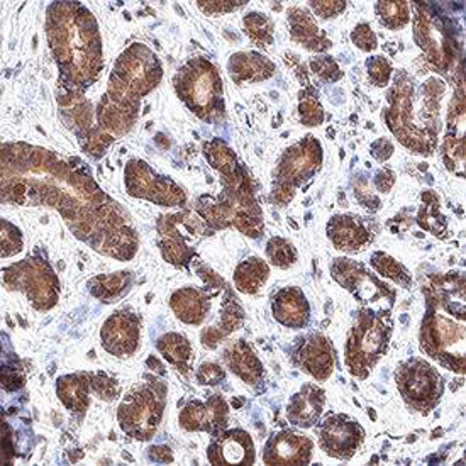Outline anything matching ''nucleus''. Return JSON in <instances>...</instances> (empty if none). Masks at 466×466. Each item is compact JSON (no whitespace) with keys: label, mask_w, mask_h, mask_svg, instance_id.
Returning a JSON list of instances; mask_svg holds the SVG:
<instances>
[{"label":"nucleus","mask_w":466,"mask_h":466,"mask_svg":"<svg viewBox=\"0 0 466 466\" xmlns=\"http://www.w3.org/2000/svg\"><path fill=\"white\" fill-rule=\"evenodd\" d=\"M294 358L295 363L316 380L326 381L331 377L334 370V350L326 336L309 334L304 339H300Z\"/></svg>","instance_id":"22"},{"label":"nucleus","mask_w":466,"mask_h":466,"mask_svg":"<svg viewBox=\"0 0 466 466\" xmlns=\"http://www.w3.org/2000/svg\"><path fill=\"white\" fill-rule=\"evenodd\" d=\"M204 155L209 161L210 167L221 173V177L236 172L241 167V163L236 158L233 149L221 139H214V141L206 143L204 145Z\"/></svg>","instance_id":"32"},{"label":"nucleus","mask_w":466,"mask_h":466,"mask_svg":"<svg viewBox=\"0 0 466 466\" xmlns=\"http://www.w3.org/2000/svg\"><path fill=\"white\" fill-rule=\"evenodd\" d=\"M147 367L149 369H157L155 370V373H158V375H163L165 373V367H163V363L158 361V358L157 356H149L147 361Z\"/></svg>","instance_id":"51"},{"label":"nucleus","mask_w":466,"mask_h":466,"mask_svg":"<svg viewBox=\"0 0 466 466\" xmlns=\"http://www.w3.org/2000/svg\"><path fill=\"white\" fill-rule=\"evenodd\" d=\"M377 228L369 219L355 214H338L328 222V238L339 251L356 253L373 241Z\"/></svg>","instance_id":"19"},{"label":"nucleus","mask_w":466,"mask_h":466,"mask_svg":"<svg viewBox=\"0 0 466 466\" xmlns=\"http://www.w3.org/2000/svg\"><path fill=\"white\" fill-rule=\"evenodd\" d=\"M133 273L131 271H117L109 275H98L88 282L90 294L97 297L104 302H111L114 299L121 297L124 292L129 290L133 285Z\"/></svg>","instance_id":"31"},{"label":"nucleus","mask_w":466,"mask_h":466,"mask_svg":"<svg viewBox=\"0 0 466 466\" xmlns=\"http://www.w3.org/2000/svg\"><path fill=\"white\" fill-rule=\"evenodd\" d=\"M163 76L158 56L151 49L135 43L119 55L109 76L107 92L97 104V126L114 139L133 129L141 97L160 84Z\"/></svg>","instance_id":"3"},{"label":"nucleus","mask_w":466,"mask_h":466,"mask_svg":"<svg viewBox=\"0 0 466 466\" xmlns=\"http://www.w3.org/2000/svg\"><path fill=\"white\" fill-rule=\"evenodd\" d=\"M309 4H310V9L322 19H332L343 14L346 9V2H329V0L320 2L319 0V2H309Z\"/></svg>","instance_id":"47"},{"label":"nucleus","mask_w":466,"mask_h":466,"mask_svg":"<svg viewBox=\"0 0 466 466\" xmlns=\"http://www.w3.org/2000/svg\"><path fill=\"white\" fill-rule=\"evenodd\" d=\"M370 151H371V157L375 160L387 161L392 157L393 145L390 141H387V139H379V141H375L371 145Z\"/></svg>","instance_id":"48"},{"label":"nucleus","mask_w":466,"mask_h":466,"mask_svg":"<svg viewBox=\"0 0 466 466\" xmlns=\"http://www.w3.org/2000/svg\"><path fill=\"white\" fill-rule=\"evenodd\" d=\"M314 442L312 440L295 432L280 431L273 434L265 444L263 463L265 465H309L312 460Z\"/></svg>","instance_id":"18"},{"label":"nucleus","mask_w":466,"mask_h":466,"mask_svg":"<svg viewBox=\"0 0 466 466\" xmlns=\"http://www.w3.org/2000/svg\"><path fill=\"white\" fill-rule=\"evenodd\" d=\"M2 283L7 290L23 292L35 309L45 312L56 306L60 282L45 258L27 257L2 270Z\"/></svg>","instance_id":"11"},{"label":"nucleus","mask_w":466,"mask_h":466,"mask_svg":"<svg viewBox=\"0 0 466 466\" xmlns=\"http://www.w3.org/2000/svg\"><path fill=\"white\" fill-rule=\"evenodd\" d=\"M124 182L129 196L145 198L163 208H182L187 204L184 188L170 177L155 172L147 161L131 160L126 165Z\"/></svg>","instance_id":"13"},{"label":"nucleus","mask_w":466,"mask_h":466,"mask_svg":"<svg viewBox=\"0 0 466 466\" xmlns=\"http://www.w3.org/2000/svg\"><path fill=\"white\" fill-rule=\"evenodd\" d=\"M221 182L219 196H204L197 200V214L212 231L236 228L249 238H258L263 233V212L243 165L236 172L224 175Z\"/></svg>","instance_id":"5"},{"label":"nucleus","mask_w":466,"mask_h":466,"mask_svg":"<svg viewBox=\"0 0 466 466\" xmlns=\"http://www.w3.org/2000/svg\"><path fill=\"white\" fill-rule=\"evenodd\" d=\"M245 4L248 2H234V0L221 2V0H218V2H197V7L208 15H219V14L233 13L236 9L243 7Z\"/></svg>","instance_id":"44"},{"label":"nucleus","mask_w":466,"mask_h":466,"mask_svg":"<svg viewBox=\"0 0 466 466\" xmlns=\"http://www.w3.org/2000/svg\"><path fill=\"white\" fill-rule=\"evenodd\" d=\"M428 312L422 320L420 348L442 367L465 373V279L453 271L422 287Z\"/></svg>","instance_id":"4"},{"label":"nucleus","mask_w":466,"mask_h":466,"mask_svg":"<svg viewBox=\"0 0 466 466\" xmlns=\"http://www.w3.org/2000/svg\"><path fill=\"white\" fill-rule=\"evenodd\" d=\"M49 49L58 65V88L84 94L97 82L104 60L94 14L80 2H53L46 9Z\"/></svg>","instance_id":"2"},{"label":"nucleus","mask_w":466,"mask_h":466,"mask_svg":"<svg viewBox=\"0 0 466 466\" xmlns=\"http://www.w3.org/2000/svg\"><path fill=\"white\" fill-rule=\"evenodd\" d=\"M167 407V385L155 375H145V381L126 393L117 409L121 430L139 441H147L158 430Z\"/></svg>","instance_id":"8"},{"label":"nucleus","mask_w":466,"mask_h":466,"mask_svg":"<svg viewBox=\"0 0 466 466\" xmlns=\"http://www.w3.org/2000/svg\"><path fill=\"white\" fill-rule=\"evenodd\" d=\"M243 25H245L246 35L251 39L253 45H257L259 48H268L273 43L275 25L267 14H246Z\"/></svg>","instance_id":"33"},{"label":"nucleus","mask_w":466,"mask_h":466,"mask_svg":"<svg viewBox=\"0 0 466 466\" xmlns=\"http://www.w3.org/2000/svg\"><path fill=\"white\" fill-rule=\"evenodd\" d=\"M141 339V318L131 309L114 312L100 331L102 348L109 355L127 358L135 355Z\"/></svg>","instance_id":"17"},{"label":"nucleus","mask_w":466,"mask_h":466,"mask_svg":"<svg viewBox=\"0 0 466 466\" xmlns=\"http://www.w3.org/2000/svg\"><path fill=\"white\" fill-rule=\"evenodd\" d=\"M326 404V392L312 383L304 385L287 405V419L299 428H312L318 424Z\"/></svg>","instance_id":"24"},{"label":"nucleus","mask_w":466,"mask_h":466,"mask_svg":"<svg viewBox=\"0 0 466 466\" xmlns=\"http://www.w3.org/2000/svg\"><path fill=\"white\" fill-rule=\"evenodd\" d=\"M320 165L322 147L314 136H307L295 143L294 147H289L273 173V202L279 206L289 204L294 198L297 188L319 172Z\"/></svg>","instance_id":"10"},{"label":"nucleus","mask_w":466,"mask_h":466,"mask_svg":"<svg viewBox=\"0 0 466 466\" xmlns=\"http://www.w3.org/2000/svg\"><path fill=\"white\" fill-rule=\"evenodd\" d=\"M157 229L161 255L175 267H188L196 257L197 245L214 233L194 210L163 214Z\"/></svg>","instance_id":"9"},{"label":"nucleus","mask_w":466,"mask_h":466,"mask_svg":"<svg viewBox=\"0 0 466 466\" xmlns=\"http://www.w3.org/2000/svg\"><path fill=\"white\" fill-rule=\"evenodd\" d=\"M287 14H289V27H290L292 41L316 53H324L331 48V39L322 29H319L312 14L307 9L290 7Z\"/></svg>","instance_id":"26"},{"label":"nucleus","mask_w":466,"mask_h":466,"mask_svg":"<svg viewBox=\"0 0 466 466\" xmlns=\"http://www.w3.org/2000/svg\"><path fill=\"white\" fill-rule=\"evenodd\" d=\"M86 167L45 147L2 145V202L56 209L75 238L92 249L121 261L135 258L139 238L129 214Z\"/></svg>","instance_id":"1"},{"label":"nucleus","mask_w":466,"mask_h":466,"mask_svg":"<svg viewBox=\"0 0 466 466\" xmlns=\"http://www.w3.org/2000/svg\"><path fill=\"white\" fill-rule=\"evenodd\" d=\"M208 460L210 465H253L255 444L246 431L219 432L208 448Z\"/></svg>","instance_id":"20"},{"label":"nucleus","mask_w":466,"mask_h":466,"mask_svg":"<svg viewBox=\"0 0 466 466\" xmlns=\"http://www.w3.org/2000/svg\"><path fill=\"white\" fill-rule=\"evenodd\" d=\"M351 41H353V45H355L356 48L361 49V51H373V49H377V36H375V33H373V29L370 27V25L367 23H361V25H356L355 29H353V33H351Z\"/></svg>","instance_id":"42"},{"label":"nucleus","mask_w":466,"mask_h":466,"mask_svg":"<svg viewBox=\"0 0 466 466\" xmlns=\"http://www.w3.org/2000/svg\"><path fill=\"white\" fill-rule=\"evenodd\" d=\"M370 80L375 86H387L392 76V63L385 56H371L367 60Z\"/></svg>","instance_id":"41"},{"label":"nucleus","mask_w":466,"mask_h":466,"mask_svg":"<svg viewBox=\"0 0 466 466\" xmlns=\"http://www.w3.org/2000/svg\"><path fill=\"white\" fill-rule=\"evenodd\" d=\"M160 355L178 371L187 375L192 370V360H194V350L190 341L177 332H168L161 336L157 343Z\"/></svg>","instance_id":"29"},{"label":"nucleus","mask_w":466,"mask_h":466,"mask_svg":"<svg viewBox=\"0 0 466 466\" xmlns=\"http://www.w3.org/2000/svg\"><path fill=\"white\" fill-rule=\"evenodd\" d=\"M318 436L324 453L344 461L351 460L365 441L363 428L344 414H331L324 419L318 428Z\"/></svg>","instance_id":"16"},{"label":"nucleus","mask_w":466,"mask_h":466,"mask_svg":"<svg viewBox=\"0 0 466 466\" xmlns=\"http://www.w3.org/2000/svg\"><path fill=\"white\" fill-rule=\"evenodd\" d=\"M422 209L419 212V226L431 233L441 234L446 229V219L440 212V197L434 192H422Z\"/></svg>","instance_id":"36"},{"label":"nucleus","mask_w":466,"mask_h":466,"mask_svg":"<svg viewBox=\"0 0 466 466\" xmlns=\"http://www.w3.org/2000/svg\"><path fill=\"white\" fill-rule=\"evenodd\" d=\"M310 66V72L314 75H318L322 82L326 84H331V82H338L343 72L339 70L338 63L332 60L331 56H318V58H312L309 62Z\"/></svg>","instance_id":"40"},{"label":"nucleus","mask_w":466,"mask_h":466,"mask_svg":"<svg viewBox=\"0 0 466 466\" xmlns=\"http://www.w3.org/2000/svg\"><path fill=\"white\" fill-rule=\"evenodd\" d=\"M355 197L356 200L367 209L377 210L380 206V200L371 192L367 178H361L358 184H355Z\"/></svg>","instance_id":"46"},{"label":"nucleus","mask_w":466,"mask_h":466,"mask_svg":"<svg viewBox=\"0 0 466 466\" xmlns=\"http://www.w3.org/2000/svg\"><path fill=\"white\" fill-rule=\"evenodd\" d=\"M23 233L5 219H2V258H11L23 251Z\"/></svg>","instance_id":"39"},{"label":"nucleus","mask_w":466,"mask_h":466,"mask_svg":"<svg viewBox=\"0 0 466 466\" xmlns=\"http://www.w3.org/2000/svg\"><path fill=\"white\" fill-rule=\"evenodd\" d=\"M224 361L236 377L248 385H258L263 379V365L246 341H233L224 348Z\"/></svg>","instance_id":"28"},{"label":"nucleus","mask_w":466,"mask_h":466,"mask_svg":"<svg viewBox=\"0 0 466 466\" xmlns=\"http://www.w3.org/2000/svg\"><path fill=\"white\" fill-rule=\"evenodd\" d=\"M229 419V407L222 395H212L209 400H192L185 405L178 416V422L185 431H208L219 434Z\"/></svg>","instance_id":"21"},{"label":"nucleus","mask_w":466,"mask_h":466,"mask_svg":"<svg viewBox=\"0 0 466 466\" xmlns=\"http://www.w3.org/2000/svg\"><path fill=\"white\" fill-rule=\"evenodd\" d=\"M393 322L390 310L365 307L358 312L346 339L344 363L356 379H367L381 356L387 353Z\"/></svg>","instance_id":"6"},{"label":"nucleus","mask_w":466,"mask_h":466,"mask_svg":"<svg viewBox=\"0 0 466 466\" xmlns=\"http://www.w3.org/2000/svg\"><path fill=\"white\" fill-rule=\"evenodd\" d=\"M23 385H25V377H23L21 369L11 367L9 363H4L2 365V387L7 392H14V390H19Z\"/></svg>","instance_id":"45"},{"label":"nucleus","mask_w":466,"mask_h":466,"mask_svg":"<svg viewBox=\"0 0 466 466\" xmlns=\"http://www.w3.org/2000/svg\"><path fill=\"white\" fill-rule=\"evenodd\" d=\"M370 265L373 267V270L377 271L379 275L385 277V279H390V280L399 283V285L404 287V289L410 287V283H412V279H410L409 271L405 270L404 265L399 263V261H397L395 258L390 257V255L383 253V251H375V253L371 255Z\"/></svg>","instance_id":"35"},{"label":"nucleus","mask_w":466,"mask_h":466,"mask_svg":"<svg viewBox=\"0 0 466 466\" xmlns=\"http://www.w3.org/2000/svg\"><path fill=\"white\" fill-rule=\"evenodd\" d=\"M175 90L185 106L206 123H219L226 116L222 80L214 63L197 56L175 75Z\"/></svg>","instance_id":"7"},{"label":"nucleus","mask_w":466,"mask_h":466,"mask_svg":"<svg viewBox=\"0 0 466 466\" xmlns=\"http://www.w3.org/2000/svg\"><path fill=\"white\" fill-rule=\"evenodd\" d=\"M149 460L155 463H172V450L168 446H153L149 450Z\"/></svg>","instance_id":"50"},{"label":"nucleus","mask_w":466,"mask_h":466,"mask_svg":"<svg viewBox=\"0 0 466 466\" xmlns=\"http://www.w3.org/2000/svg\"><path fill=\"white\" fill-rule=\"evenodd\" d=\"M375 13L383 27L397 31L410 23V5L409 2H377Z\"/></svg>","instance_id":"34"},{"label":"nucleus","mask_w":466,"mask_h":466,"mask_svg":"<svg viewBox=\"0 0 466 466\" xmlns=\"http://www.w3.org/2000/svg\"><path fill=\"white\" fill-rule=\"evenodd\" d=\"M395 381L407 405L424 414L438 405L444 390L441 375L420 358L404 361L395 373Z\"/></svg>","instance_id":"12"},{"label":"nucleus","mask_w":466,"mask_h":466,"mask_svg":"<svg viewBox=\"0 0 466 466\" xmlns=\"http://www.w3.org/2000/svg\"><path fill=\"white\" fill-rule=\"evenodd\" d=\"M395 184V173L389 168H383L375 175V185L380 190L381 194H387Z\"/></svg>","instance_id":"49"},{"label":"nucleus","mask_w":466,"mask_h":466,"mask_svg":"<svg viewBox=\"0 0 466 466\" xmlns=\"http://www.w3.org/2000/svg\"><path fill=\"white\" fill-rule=\"evenodd\" d=\"M270 277V268L261 258L251 257L241 261L234 271V285L243 294H257Z\"/></svg>","instance_id":"30"},{"label":"nucleus","mask_w":466,"mask_h":466,"mask_svg":"<svg viewBox=\"0 0 466 466\" xmlns=\"http://www.w3.org/2000/svg\"><path fill=\"white\" fill-rule=\"evenodd\" d=\"M332 279L339 283L348 292H351L356 300L363 306H380L387 302L393 306L395 290L383 283L377 275L370 273L365 265L353 261L350 258H336L331 267ZM390 310V309H389Z\"/></svg>","instance_id":"14"},{"label":"nucleus","mask_w":466,"mask_h":466,"mask_svg":"<svg viewBox=\"0 0 466 466\" xmlns=\"http://www.w3.org/2000/svg\"><path fill=\"white\" fill-rule=\"evenodd\" d=\"M299 116L302 124L309 127L320 126L324 121V109L320 106L319 97L312 86H306L304 92H300V106H299Z\"/></svg>","instance_id":"37"},{"label":"nucleus","mask_w":466,"mask_h":466,"mask_svg":"<svg viewBox=\"0 0 466 466\" xmlns=\"http://www.w3.org/2000/svg\"><path fill=\"white\" fill-rule=\"evenodd\" d=\"M56 393L62 404L78 418H82L90 404V393L94 390V373H75L58 379Z\"/></svg>","instance_id":"27"},{"label":"nucleus","mask_w":466,"mask_h":466,"mask_svg":"<svg viewBox=\"0 0 466 466\" xmlns=\"http://www.w3.org/2000/svg\"><path fill=\"white\" fill-rule=\"evenodd\" d=\"M273 318L285 328L302 329L310 319V307L299 287H285L273 297Z\"/></svg>","instance_id":"23"},{"label":"nucleus","mask_w":466,"mask_h":466,"mask_svg":"<svg viewBox=\"0 0 466 466\" xmlns=\"http://www.w3.org/2000/svg\"><path fill=\"white\" fill-rule=\"evenodd\" d=\"M196 379L200 385L214 387V385H219L226 379V375H224V370L221 369V365L209 361V363L200 365V369L197 370Z\"/></svg>","instance_id":"43"},{"label":"nucleus","mask_w":466,"mask_h":466,"mask_svg":"<svg viewBox=\"0 0 466 466\" xmlns=\"http://www.w3.org/2000/svg\"><path fill=\"white\" fill-rule=\"evenodd\" d=\"M228 70L234 84L243 86L268 80L277 72V66L261 53L239 51L231 56L228 63Z\"/></svg>","instance_id":"25"},{"label":"nucleus","mask_w":466,"mask_h":466,"mask_svg":"<svg viewBox=\"0 0 466 466\" xmlns=\"http://www.w3.org/2000/svg\"><path fill=\"white\" fill-rule=\"evenodd\" d=\"M267 257L277 268H290L297 261V249L289 239L283 238H271L267 245Z\"/></svg>","instance_id":"38"},{"label":"nucleus","mask_w":466,"mask_h":466,"mask_svg":"<svg viewBox=\"0 0 466 466\" xmlns=\"http://www.w3.org/2000/svg\"><path fill=\"white\" fill-rule=\"evenodd\" d=\"M197 275L206 283L204 289L184 287L170 297V307L175 316L188 326L204 324L214 306V297L226 283L216 271L210 270L208 265H200L197 268Z\"/></svg>","instance_id":"15"}]
</instances>
